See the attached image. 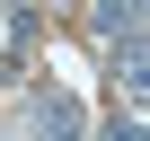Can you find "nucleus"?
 Wrapping results in <instances>:
<instances>
[{"label": "nucleus", "instance_id": "obj_1", "mask_svg": "<svg viewBox=\"0 0 150 141\" xmlns=\"http://www.w3.org/2000/svg\"><path fill=\"white\" fill-rule=\"evenodd\" d=\"M97 35H106V44L141 35V0H97Z\"/></svg>", "mask_w": 150, "mask_h": 141}, {"label": "nucleus", "instance_id": "obj_2", "mask_svg": "<svg viewBox=\"0 0 150 141\" xmlns=\"http://www.w3.org/2000/svg\"><path fill=\"white\" fill-rule=\"evenodd\" d=\"M106 141H141V106H132V97H124V115H115V132H106Z\"/></svg>", "mask_w": 150, "mask_h": 141}]
</instances>
